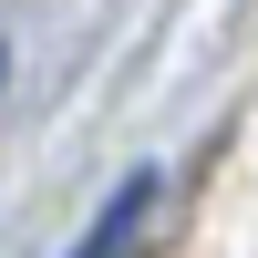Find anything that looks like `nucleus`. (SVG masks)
Returning <instances> with one entry per match:
<instances>
[{
  "label": "nucleus",
  "mask_w": 258,
  "mask_h": 258,
  "mask_svg": "<svg viewBox=\"0 0 258 258\" xmlns=\"http://www.w3.org/2000/svg\"><path fill=\"white\" fill-rule=\"evenodd\" d=\"M145 207H155V165H135V176L103 197V217L83 227V248H73V258H124V248H135V227H145Z\"/></svg>",
  "instance_id": "nucleus-1"
},
{
  "label": "nucleus",
  "mask_w": 258,
  "mask_h": 258,
  "mask_svg": "<svg viewBox=\"0 0 258 258\" xmlns=\"http://www.w3.org/2000/svg\"><path fill=\"white\" fill-rule=\"evenodd\" d=\"M0 73H11V52H0Z\"/></svg>",
  "instance_id": "nucleus-2"
}]
</instances>
